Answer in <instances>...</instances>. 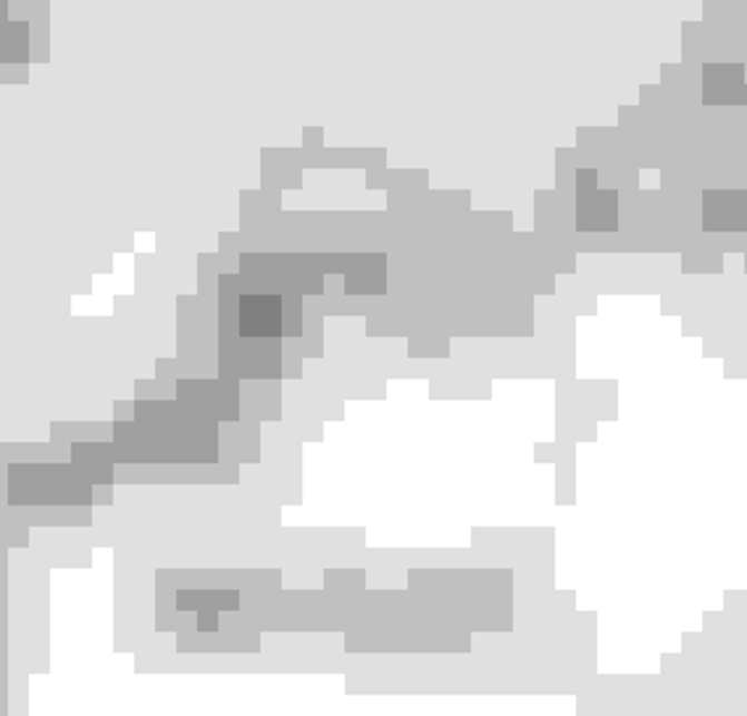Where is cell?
I'll use <instances>...</instances> for the list:
<instances>
[{"instance_id": "1", "label": "cell", "mask_w": 747, "mask_h": 716, "mask_svg": "<svg viewBox=\"0 0 747 716\" xmlns=\"http://www.w3.org/2000/svg\"><path fill=\"white\" fill-rule=\"evenodd\" d=\"M277 303L268 301H245L243 303V324L253 330H266L268 324L277 322Z\"/></svg>"}]
</instances>
